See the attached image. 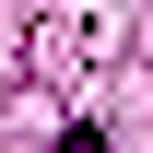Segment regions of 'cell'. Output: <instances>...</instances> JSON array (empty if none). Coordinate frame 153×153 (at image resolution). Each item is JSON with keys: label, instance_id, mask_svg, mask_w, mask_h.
I'll use <instances>...</instances> for the list:
<instances>
[{"label": "cell", "instance_id": "obj_1", "mask_svg": "<svg viewBox=\"0 0 153 153\" xmlns=\"http://www.w3.org/2000/svg\"><path fill=\"white\" fill-rule=\"evenodd\" d=\"M59 153H106V130H59Z\"/></svg>", "mask_w": 153, "mask_h": 153}]
</instances>
